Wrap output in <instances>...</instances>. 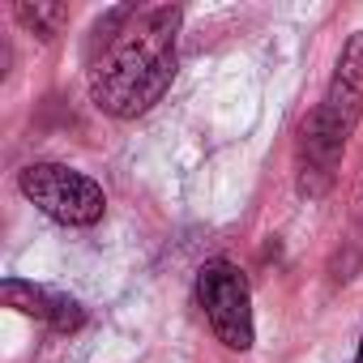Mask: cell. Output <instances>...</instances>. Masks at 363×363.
I'll return each mask as SVG.
<instances>
[{
    "label": "cell",
    "instance_id": "3",
    "mask_svg": "<svg viewBox=\"0 0 363 363\" xmlns=\"http://www.w3.org/2000/svg\"><path fill=\"white\" fill-rule=\"evenodd\" d=\"M197 303L214 329V337L227 346V350H252V291H248V278L235 261H206L201 274H197Z\"/></svg>",
    "mask_w": 363,
    "mask_h": 363
},
{
    "label": "cell",
    "instance_id": "1",
    "mask_svg": "<svg viewBox=\"0 0 363 363\" xmlns=\"http://www.w3.org/2000/svg\"><path fill=\"white\" fill-rule=\"evenodd\" d=\"M179 5L145 9L107 35L103 56L90 69V99L99 111L116 120L145 116L175 77V35H179Z\"/></svg>",
    "mask_w": 363,
    "mask_h": 363
},
{
    "label": "cell",
    "instance_id": "6",
    "mask_svg": "<svg viewBox=\"0 0 363 363\" xmlns=\"http://www.w3.org/2000/svg\"><path fill=\"white\" fill-rule=\"evenodd\" d=\"M0 299H5V308H13V312H22V316H39V320H48L52 316V291H43V286H35V282H22V278H9L5 286H0Z\"/></svg>",
    "mask_w": 363,
    "mask_h": 363
},
{
    "label": "cell",
    "instance_id": "4",
    "mask_svg": "<svg viewBox=\"0 0 363 363\" xmlns=\"http://www.w3.org/2000/svg\"><path fill=\"white\" fill-rule=\"evenodd\" d=\"M320 116L333 120L346 137L354 133L359 116H363V30H354L337 56V69H333V82L325 90V103H320Z\"/></svg>",
    "mask_w": 363,
    "mask_h": 363
},
{
    "label": "cell",
    "instance_id": "7",
    "mask_svg": "<svg viewBox=\"0 0 363 363\" xmlns=\"http://www.w3.org/2000/svg\"><path fill=\"white\" fill-rule=\"evenodd\" d=\"M48 325H52L56 333H77V329L86 325V308H82L73 295H56V299H52V316H48Z\"/></svg>",
    "mask_w": 363,
    "mask_h": 363
},
{
    "label": "cell",
    "instance_id": "8",
    "mask_svg": "<svg viewBox=\"0 0 363 363\" xmlns=\"http://www.w3.org/2000/svg\"><path fill=\"white\" fill-rule=\"evenodd\" d=\"M354 363H363V342H359V359H354Z\"/></svg>",
    "mask_w": 363,
    "mask_h": 363
},
{
    "label": "cell",
    "instance_id": "2",
    "mask_svg": "<svg viewBox=\"0 0 363 363\" xmlns=\"http://www.w3.org/2000/svg\"><path fill=\"white\" fill-rule=\"evenodd\" d=\"M18 189L30 206H39V214H48L60 227H94L107 210L103 189L65 162H30L18 175Z\"/></svg>",
    "mask_w": 363,
    "mask_h": 363
},
{
    "label": "cell",
    "instance_id": "5",
    "mask_svg": "<svg viewBox=\"0 0 363 363\" xmlns=\"http://www.w3.org/2000/svg\"><path fill=\"white\" fill-rule=\"evenodd\" d=\"M13 18H18L39 43H52V39L60 35V26L69 22V9H65V5H48V0H35V5H18Z\"/></svg>",
    "mask_w": 363,
    "mask_h": 363
}]
</instances>
